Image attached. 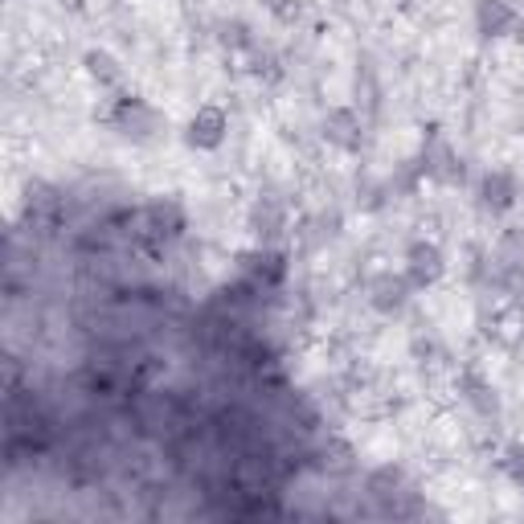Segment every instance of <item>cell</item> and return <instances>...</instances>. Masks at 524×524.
<instances>
[{"label":"cell","mask_w":524,"mask_h":524,"mask_svg":"<svg viewBox=\"0 0 524 524\" xmlns=\"http://www.w3.org/2000/svg\"><path fill=\"white\" fill-rule=\"evenodd\" d=\"M226 131H230V119L222 107H197L185 123V144L189 148H201V152H213V148H222L226 140Z\"/></svg>","instance_id":"1"},{"label":"cell","mask_w":524,"mask_h":524,"mask_svg":"<svg viewBox=\"0 0 524 524\" xmlns=\"http://www.w3.org/2000/svg\"><path fill=\"white\" fill-rule=\"evenodd\" d=\"M443 271H447V258L434 242H414L406 250V279L414 287H434L443 279Z\"/></svg>","instance_id":"2"},{"label":"cell","mask_w":524,"mask_h":524,"mask_svg":"<svg viewBox=\"0 0 524 524\" xmlns=\"http://www.w3.org/2000/svg\"><path fill=\"white\" fill-rule=\"evenodd\" d=\"M115 127L123 131L127 140H148L152 131L160 127V115H156L144 99H119V107H115Z\"/></svg>","instance_id":"3"},{"label":"cell","mask_w":524,"mask_h":524,"mask_svg":"<svg viewBox=\"0 0 524 524\" xmlns=\"http://www.w3.org/2000/svg\"><path fill=\"white\" fill-rule=\"evenodd\" d=\"M516 9L508 5V0H479L475 5V29L484 37H508L516 29Z\"/></svg>","instance_id":"4"},{"label":"cell","mask_w":524,"mask_h":524,"mask_svg":"<svg viewBox=\"0 0 524 524\" xmlns=\"http://www.w3.org/2000/svg\"><path fill=\"white\" fill-rule=\"evenodd\" d=\"M516 197H520V185H516L512 172H504V168L484 172V185H479V201H484L492 213L512 209V205H516Z\"/></svg>","instance_id":"5"},{"label":"cell","mask_w":524,"mask_h":524,"mask_svg":"<svg viewBox=\"0 0 524 524\" xmlns=\"http://www.w3.org/2000/svg\"><path fill=\"white\" fill-rule=\"evenodd\" d=\"M324 140L336 144V148H344V152H357V148H361V119L348 111V107L332 111V115L324 119Z\"/></svg>","instance_id":"6"},{"label":"cell","mask_w":524,"mask_h":524,"mask_svg":"<svg viewBox=\"0 0 524 524\" xmlns=\"http://www.w3.org/2000/svg\"><path fill=\"white\" fill-rule=\"evenodd\" d=\"M410 279H402V275H381L377 283H373V308L377 312H402L406 308V299H410Z\"/></svg>","instance_id":"7"},{"label":"cell","mask_w":524,"mask_h":524,"mask_svg":"<svg viewBox=\"0 0 524 524\" xmlns=\"http://www.w3.org/2000/svg\"><path fill=\"white\" fill-rule=\"evenodd\" d=\"M250 226H254L258 238H279L283 226H287V209L279 201H271V197H262L254 205V213H250Z\"/></svg>","instance_id":"8"},{"label":"cell","mask_w":524,"mask_h":524,"mask_svg":"<svg viewBox=\"0 0 524 524\" xmlns=\"http://www.w3.org/2000/svg\"><path fill=\"white\" fill-rule=\"evenodd\" d=\"M82 66H86V74H91L99 86H119L123 82V66L115 62V54H107V50H91L82 58Z\"/></svg>","instance_id":"9"},{"label":"cell","mask_w":524,"mask_h":524,"mask_svg":"<svg viewBox=\"0 0 524 524\" xmlns=\"http://www.w3.org/2000/svg\"><path fill=\"white\" fill-rule=\"evenodd\" d=\"M222 41H226V46H234V50H246V46H254V37H250V29H246L242 21L226 25V29H222Z\"/></svg>","instance_id":"10"},{"label":"cell","mask_w":524,"mask_h":524,"mask_svg":"<svg viewBox=\"0 0 524 524\" xmlns=\"http://www.w3.org/2000/svg\"><path fill=\"white\" fill-rule=\"evenodd\" d=\"M467 402H475L484 414H492L496 410V393L488 389V385H479V381H471V393H467Z\"/></svg>","instance_id":"11"},{"label":"cell","mask_w":524,"mask_h":524,"mask_svg":"<svg viewBox=\"0 0 524 524\" xmlns=\"http://www.w3.org/2000/svg\"><path fill=\"white\" fill-rule=\"evenodd\" d=\"M508 475L524 488V447H512V451H508Z\"/></svg>","instance_id":"12"}]
</instances>
